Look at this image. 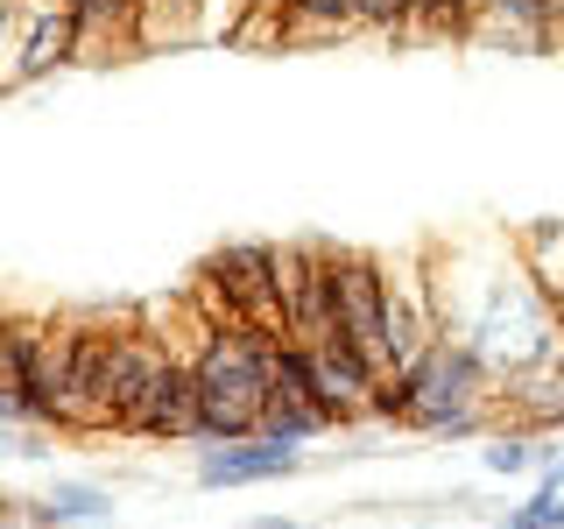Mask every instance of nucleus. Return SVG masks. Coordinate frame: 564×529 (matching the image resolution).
Instances as JSON below:
<instances>
[{
    "mask_svg": "<svg viewBox=\"0 0 564 529\" xmlns=\"http://www.w3.org/2000/svg\"><path fill=\"white\" fill-rule=\"evenodd\" d=\"M85 35H78V8L70 0H29L22 14V43H14V85H35L43 71L78 64Z\"/></svg>",
    "mask_w": 564,
    "mask_h": 529,
    "instance_id": "8",
    "label": "nucleus"
},
{
    "mask_svg": "<svg viewBox=\"0 0 564 529\" xmlns=\"http://www.w3.org/2000/svg\"><path fill=\"white\" fill-rule=\"evenodd\" d=\"M480 8H487V0H416L410 29H423V35H466L473 22H480Z\"/></svg>",
    "mask_w": 564,
    "mask_h": 529,
    "instance_id": "15",
    "label": "nucleus"
},
{
    "mask_svg": "<svg viewBox=\"0 0 564 529\" xmlns=\"http://www.w3.org/2000/svg\"><path fill=\"white\" fill-rule=\"evenodd\" d=\"M536 458H543L536 431H522V423H508V431H494V438H487L480 466L494 473V481H522V473H536Z\"/></svg>",
    "mask_w": 564,
    "mask_h": 529,
    "instance_id": "14",
    "label": "nucleus"
},
{
    "mask_svg": "<svg viewBox=\"0 0 564 529\" xmlns=\"http://www.w3.org/2000/svg\"><path fill=\"white\" fill-rule=\"evenodd\" d=\"M529 481H536V494H564V452H543Z\"/></svg>",
    "mask_w": 564,
    "mask_h": 529,
    "instance_id": "19",
    "label": "nucleus"
},
{
    "mask_svg": "<svg viewBox=\"0 0 564 529\" xmlns=\"http://www.w3.org/2000/svg\"><path fill=\"white\" fill-rule=\"evenodd\" d=\"M134 438H149V445H198V375H191V353H176L163 388L149 396V410H141Z\"/></svg>",
    "mask_w": 564,
    "mask_h": 529,
    "instance_id": "10",
    "label": "nucleus"
},
{
    "mask_svg": "<svg viewBox=\"0 0 564 529\" xmlns=\"http://www.w3.org/2000/svg\"><path fill=\"white\" fill-rule=\"evenodd\" d=\"M50 445V431H22V423H8L0 417V452H22V458H43Z\"/></svg>",
    "mask_w": 564,
    "mask_h": 529,
    "instance_id": "18",
    "label": "nucleus"
},
{
    "mask_svg": "<svg viewBox=\"0 0 564 529\" xmlns=\"http://www.w3.org/2000/svg\"><path fill=\"white\" fill-rule=\"evenodd\" d=\"M205 317H247L282 332V247L269 240H226L198 276Z\"/></svg>",
    "mask_w": 564,
    "mask_h": 529,
    "instance_id": "3",
    "label": "nucleus"
},
{
    "mask_svg": "<svg viewBox=\"0 0 564 529\" xmlns=\"http://www.w3.org/2000/svg\"><path fill=\"white\" fill-rule=\"evenodd\" d=\"M176 353H184V346H170L163 332L149 325V317H128V325L113 332V367H106V417H113L120 438H134V423H141V410H149V396L163 388V375H170Z\"/></svg>",
    "mask_w": 564,
    "mask_h": 529,
    "instance_id": "5",
    "label": "nucleus"
},
{
    "mask_svg": "<svg viewBox=\"0 0 564 529\" xmlns=\"http://www.w3.org/2000/svg\"><path fill=\"white\" fill-rule=\"evenodd\" d=\"M261 431H269V438H290V445H311V438L339 431V423H332L325 410H317L311 396H296V388H282V381H275L269 410H261Z\"/></svg>",
    "mask_w": 564,
    "mask_h": 529,
    "instance_id": "12",
    "label": "nucleus"
},
{
    "mask_svg": "<svg viewBox=\"0 0 564 529\" xmlns=\"http://www.w3.org/2000/svg\"><path fill=\"white\" fill-rule=\"evenodd\" d=\"M352 0H290V14H282V35H304V43H339L352 35Z\"/></svg>",
    "mask_w": 564,
    "mask_h": 529,
    "instance_id": "13",
    "label": "nucleus"
},
{
    "mask_svg": "<svg viewBox=\"0 0 564 529\" xmlns=\"http://www.w3.org/2000/svg\"><path fill=\"white\" fill-rule=\"evenodd\" d=\"M29 516L43 529H106L113 522V494L99 481H57L43 501H29Z\"/></svg>",
    "mask_w": 564,
    "mask_h": 529,
    "instance_id": "11",
    "label": "nucleus"
},
{
    "mask_svg": "<svg viewBox=\"0 0 564 529\" xmlns=\"http://www.w3.org/2000/svg\"><path fill=\"white\" fill-rule=\"evenodd\" d=\"M339 339L352 353L395 375V339H388V261L367 247H339Z\"/></svg>",
    "mask_w": 564,
    "mask_h": 529,
    "instance_id": "6",
    "label": "nucleus"
},
{
    "mask_svg": "<svg viewBox=\"0 0 564 529\" xmlns=\"http://www.w3.org/2000/svg\"><path fill=\"white\" fill-rule=\"evenodd\" d=\"M375 417L395 423V431H416V438H480L501 417V375L480 360L473 339L437 332L395 375H381Z\"/></svg>",
    "mask_w": 564,
    "mask_h": 529,
    "instance_id": "1",
    "label": "nucleus"
},
{
    "mask_svg": "<svg viewBox=\"0 0 564 529\" xmlns=\"http://www.w3.org/2000/svg\"><path fill=\"white\" fill-rule=\"evenodd\" d=\"M290 473H304V445L269 431H247L198 452V487H269V481H290Z\"/></svg>",
    "mask_w": 564,
    "mask_h": 529,
    "instance_id": "7",
    "label": "nucleus"
},
{
    "mask_svg": "<svg viewBox=\"0 0 564 529\" xmlns=\"http://www.w3.org/2000/svg\"><path fill=\"white\" fill-rule=\"evenodd\" d=\"M57 325H64V417H57V431H70V438L113 431V417H106V367H113L120 317L70 311V317H57Z\"/></svg>",
    "mask_w": 564,
    "mask_h": 529,
    "instance_id": "4",
    "label": "nucleus"
},
{
    "mask_svg": "<svg viewBox=\"0 0 564 529\" xmlns=\"http://www.w3.org/2000/svg\"><path fill=\"white\" fill-rule=\"evenodd\" d=\"M275 353L282 332L247 325V317H205L198 346H191V375H198V445L261 431V410L275 396Z\"/></svg>",
    "mask_w": 564,
    "mask_h": 529,
    "instance_id": "2",
    "label": "nucleus"
},
{
    "mask_svg": "<svg viewBox=\"0 0 564 529\" xmlns=\"http://www.w3.org/2000/svg\"><path fill=\"white\" fill-rule=\"evenodd\" d=\"M466 35L473 43H508V50H551L564 35V0H487Z\"/></svg>",
    "mask_w": 564,
    "mask_h": 529,
    "instance_id": "9",
    "label": "nucleus"
},
{
    "mask_svg": "<svg viewBox=\"0 0 564 529\" xmlns=\"http://www.w3.org/2000/svg\"><path fill=\"white\" fill-rule=\"evenodd\" d=\"M416 14V0H352V22L375 29V35H402Z\"/></svg>",
    "mask_w": 564,
    "mask_h": 529,
    "instance_id": "16",
    "label": "nucleus"
},
{
    "mask_svg": "<svg viewBox=\"0 0 564 529\" xmlns=\"http://www.w3.org/2000/svg\"><path fill=\"white\" fill-rule=\"evenodd\" d=\"M501 529H564V494H536V487H529V501L508 508Z\"/></svg>",
    "mask_w": 564,
    "mask_h": 529,
    "instance_id": "17",
    "label": "nucleus"
},
{
    "mask_svg": "<svg viewBox=\"0 0 564 529\" xmlns=\"http://www.w3.org/2000/svg\"><path fill=\"white\" fill-rule=\"evenodd\" d=\"M254 14H290V0H254Z\"/></svg>",
    "mask_w": 564,
    "mask_h": 529,
    "instance_id": "21",
    "label": "nucleus"
},
{
    "mask_svg": "<svg viewBox=\"0 0 564 529\" xmlns=\"http://www.w3.org/2000/svg\"><path fill=\"white\" fill-rule=\"evenodd\" d=\"M240 529H296L290 516H254V522H240Z\"/></svg>",
    "mask_w": 564,
    "mask_h": 529,
    "instance_id": "20",
    "label": "nucleus"
}]
</instances>
